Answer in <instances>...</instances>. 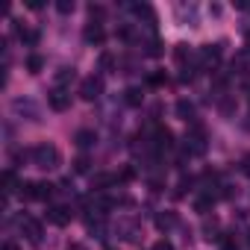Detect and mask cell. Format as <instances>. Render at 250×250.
<instances>
[{
    "label": "cell",
    "instance_id": "obj_18",
    "mask_svg": "<svg viewBox=\"0 0 250 250\" xmlns=\"http://www.w3.org/2000/svg\"><path fill=\"white\" fill-rule=\"evenodd\" d=\"M97 65H100V71H112L115 68V56L112 53H100V62Z\"/></svg>",
    "mask_w": 250,
    "mask_h": 250
},
{
    "label": "cell",
    "instance_id": "obj_12",
    "mask_svg": "<svg viewBox=\"0 0 250 250\" xmlns=\"http://www.w3.org/2000/svg\"><path fill=\"white\" fill-rule=\"evenodd\" d=\"M177 224V215L174 212H162V215H156V227L159 229H171Z\"/></svg>",
    "mask_w": 250,
    "mask_h": 250
},
{
    "label": "cell",
    "instance_id": "obj_3",
    "mask_svg": "<svg viewBox=\"0 0 250 250\" xmlns=\"http://www.w3.org/2000/svg\"><path fill=\"white\" fill-rule=\"evenodd\" d=\"M47 103H50L53 112H65V109L71 106V94H68L65 88H53V91L47 94Z\"/></svg>",
    "mask_w": 250,
    "mask_h": 250
},
{
    "label": "cell",
    "instance_id": "obj_11",
    "mask_svg": "<svg viewBox=\"0 0 250 250\" xmlns=\"http://www.w3.org/2000/svg\"><path fill=\"white\" fill-rule=\"evenodd\" d=\"M177 115H180L183 121H191V118H194V106H191L188 100H177Z\"/></svg>",
    "mask_w": 250,
    "mask_h": 250
},
{
    "label": "cell",
    "instance_id": "obj_25",
    "mask_svg": "<svg viewBox=\"0 0 250 250\" xmlns=\"http://www.w3.org/2000/svg\"><path fill=\"white\" fill-rule=\"evenodd\" d=\"M88 15H91V18H103V6H100V3H91V6H88Z\"/></svg>",
    "mask_w": 250,
    "mask_h": 250
},
{
    "label": "cell",
    "instance_id": "obj_20",
    "mask_svg": "<svg viewBox=\"0 0 250 250\" xmlns=\"http://www.w3.org/2000/svg\"><path fill=\"white\" fill-rule=\"evenodd\" d=\"M115 180H118V183H133V180H136V168H130V165H127V168H124V171L115 177Z\"/></svg>",
    "mask_w": 250,
    "mask_h": 250
},
{
    "label": "cell",
    "instance_id": "obj_6",
    "mask_svg": "<svg viewBox=\"0 0 250 250\" xmlns=\"http://www.w3.org/2000/svg\"><path fill=\"white\" fill-rule=\"evenodd\" d=\"M174 147V133L168 127H159L156 130V150H171Z\"/></svg>",
    "mask_w": 250,
    "mask_h": 250
},
{
    "label": "cell",
    "instance_id": "obj_24",
    "mask_svg": "<svg viewBox=\"0 0 250 250\" xmlns=\"http://www.w3.org/2000/svg\"><path fill=\"white\" fill-rule=\"evenodd\" d=\"M150 85H165V74L162 71H156V74H150V80H147Z\"/></svg>",
    "mask_w": 250,
    "mask_h": 250
},
{
    "label": "cell",
    "instance_id": "obj_7",
    "mask_svg": "<svg viewBox=\"0 0 250 250\" xmlns=\"http://www.w3.org/2000/svg\"><path fill=\"white\" fill-rule=\"evenodd\" d=\"M83 36H85V42H88V44H103V39H106V33H103V27H100V24H88Z\"/></svg>",
    "mask_w": 250,
    "mask_h": 250
},
{
    "label": "cell",
    "instance_id": "obj_29",
    "mask_svg": "<svg viewBox=\"0 0 250 250\" xmlns=\"http://www.w3.org/2000/svg\"><path fill=\"white\" fill-rule=\"evenodd\" d=\"M118 39L127 42V39H130V27H121V30H118Z\"/></svg>",
    "mask_w": 250,
    "mask_h": 250
},
{
    "label": "cell",
    "instance_id": "obj_8",
    "mask_svg": "<svg viewBox=\"0 0 250 250\" xmlns=\"http://www.w3.org/2000/svg\"><path fill=\"white\" fill-rule=\"evenodd\" d=\"M221 53H224V42H218V44H206V47H203V59L212 62V65H218Z\"/></svg>",
    "mask_w": 250,
    "mask_h": 250
},
{
    "label": "cell",
    "instance_id": "obj_22",
    "mask_svg": "<svg viewBox=\"0 0 250 250\" xmlns=\"http://www.w3.org/2000/svg\"><path fill=\"white\" fill-rule=\"evenodd\" d=\"M68 80H74V68H59V71H56V83L62 85V83H68Z\"/></svg>",
    "mask_w": 250,
    "mask_h": 250
},
{
    "label": "cell",
    "instance_id": "obj_28",
    "mask_svg": "<svg viewBox=\"0 0 250 250\" xmlns=\"http://www.w3.org/2000/svg\"><path fill=\"white\" fill-rule=\"evenodd\" d=\"M153 250H174V244L162 238V241H156V244H153Z\"/></svg>",
    "mask_w": 250,
    "mask_h": 250
},
{
    "label": "cell",
    "instance_id": "obj_13",
    "mask_svg": "<svg viewBox=\"0 0 250 250\" xmlns=\"http://www.w3.org/2000/svg\"><path fill=\"white\" fill-rule=\"evenodd\" d=\"M124 100H127L130 106H142L145 94H142V88H127V91H124Z\"/></svg>",
    "mask_w": 250,
    "mask_h": 250
},
{
    "label": "cell",
    "instance_id": "obj_26",
    "mask_svg": "<svg viewBox=\"0 0 250 250\" xmlns=\"http://www.w3.org/2000/svg\"><path fill=\"white\" fill-rule=\"evenodd\" d=\"M56 9H59L62 15H68V12H74V3H68V0H62V3H56Z\"/></svg>",
    "mask_w": 250,
    "mask_h": 250
},
{
    "label": "cell",
    "instance_id": "obj_1",
    "mask_svg": "<svg viewBox=\"0 0 250 250\" xmlns=\"http://www.w3.org/2000/svg\"><path fill=\"white\" fill-rule=\"evenodd\" d=\"M30 156H33V162H36L39 168H44V171L62 165V153H59L56 145H36V147L30 150Z\"/></svg>",
    "mask_w": 250,
    "mask_h": 250
},
{
    "label": "cell",
    "instance_id": "obj_34",
    "mask_svg": "<svg viewBox=\"0 0 250 250\" xmlns=\"http://www.w3.org/2000/svg\"><path fill=\"white\" fill-rule=\"evenodd\" d=\"M247 9H250V6H247Z\"/></svg>",
    "mask_w": 250,
    "mask_h": 250
},
{
    "label": "cell",
    "instance_id": "obj_2",
    "mask_svg": "<svg viewBox=\"0 0 250 250\" xmlns=\"http://www.w3.org/2000/svg\"><path fill=\"white\" fill-rule=\"evenodd\" d=\"M100 91H103V80L100 77H85L83 85H80V97L83 100H94V97H100Z\"/></svg>",
    "mask_w": 250,
    "mask_h": 250
},
{
    "label": "cell",
    "instance_id": "obj_4",
    "mask_svg": "<svg viewBox=\"0 0 250 250\" xmlns=\"http://www.w3.org/2000/svg\"><path fill=\"white\" fill-rule=\"evenodd\" d=\"M21 232H24L33 244L42 241V224H39L36 218H21Z\"/></svg>",
    "mask_w": 250,
    "mask_h": 250
},
{
    "label": "cell",
    "instance_id": "obj_19",
    "mask_svg": "<svg viewBox=\"0 0 250 250\" xmlns=\"http://www.w3.org/2000/svg\"><path fill=\"white\" fill-rule=\"evenodd\" d=\"M88 168H91V159H88V156H77V162H74V171H77V174H85Z\"/></svg>",
    "mask_w": 250,
    "mask_h": 250
},
{
    "label": "cell",
    "instance_id": "obj_23",
    "mask_svg": "<svg viewBox=\"0 0 250 250\" xmlns=\"http://www.w3.org/2000/svg\"><path fill=\"white\" fill-rule=\"evenodd\" d=\"M109 183H115V177H109V174H97V177H94V183H91V186H94V188H106V186H109Z\"/></svg>",
    "mask_w": 250,
    "mask_h": 250
},
{
    "label": "cell",
    "instance_id": "obj_14",
    "mask_svg": "<svg viewBox=\"0 0 250 250\" xmlns=\"http://www.w3.org/2000/svg\"><path fill=\"white\" fill-rule=\"evenodd\" d=\"M212 203H215V197H212V194H203V197H200V200L194 203V209H197L200 215H206V212L212 209Z\"/></svg>",
    "mask_w": 250,
    "mask_h": 250
},
{
    "label": "cell",
    "instance_id": "obj_33",
    "mask_svg": "<svg viewBox=\"0 0 250 250\" xmlns=\"http://www.w3.org/2000/svg\"><path fill=\"white\" fill-rule=\"evenodd\" d=\"M247 42H250V33H247Z\"/></svg>",
    "mask_w": 250,
    "mask_h": 250
},
{
    "label": "cell",
    "instance_id": "obj_5",
    "mask_svg": "<svg viewBox=\"0 0 250 250\" xmlns=\"http://www.w3.org/2000/svg\"><path fill=\"white\" fill-rule=\"evenodd\" d=\"M47 218H50V224H56V227H65L74 215H71V209L68 206H53L50 212H47Z\"/></svg>",
    "mask_w": 250,
    "mask_h": 250
},
{
    "label": "cell",
    "instance_id": "obj_16",
    "mask_svg": "<svg viewBox=\"0 0 250 250\" xmlns=\"http://www.w3.org/2000/svg\"><path fill=\"white\" fill-rule=\"evenodd\" d=\"M174 59H177V62H186V59H191V50H188V44H177V47H174Z\"/></svg>",
    "mask_w": 250,
    "mask_h": 250
},
{
    "label": "cell",
    "instance_id": "obj_30",
    "mask_svg": "<svg viewBox=\"0 0 250 250\" xmlns=\"http://www.w3.org/2000/svg\"><path fill=\"white\" fill-rule=\"evenodd\" d=\"M209 15H215V18H218V15H221V6H218V3H212V6H209Z\"/></svg>",
    "mask_w": 250,
    "mask_h": 250
},
{
    "label": "cell",
    "instance_id": "obj_21",
    "mask_svg": "<svg viewBox=\"0 0 250 250\" xmlns=\"http://www.w3.org/2000/svg\"><path fill=\"white\" fill-rule=\"evenodd\" d=\"M147 56H162V42L159 39H150L147 42Z\"/></svg>",
    "mask_w": 250,
    "mask_h": 250
},
{
    "label": "cell",
    "instance_id": "obj_32",
    "mask_svg": "<svg viewBox=\"0 0 250 250\" xmlns=\"http://www.w3.org/2000/svg\"><path fill=\"white\" fill-rule=\"evenodd\" d=\"M3 250H18V244H15V241H6V244H3Z\"/></svg>",
    "mask_w": 250,
    "mask_h": 250
},
{
    "label": "cell",
    "instance_id": "obj_27",
    "mask_svg": "<svg viewBox=\"0 0 250 250\" xmlns=\"http://www.w3.org/2000/svg\"><path fill=\"white\" fill-rule=\"evenodd\" d=\"M232 109H235L232 100H221V112H224V115H232Z\"/></svg>",
    "mask_w": 250,
    "mask_h": 250
},
{
    "label": "cell",
    "instance_id": "obj_31",
    "mask_svg": "<svg viewBox=\"0 0 250 250\" xmlns=\"http://www.w3.org/2000/svg\"><path fill=\"white\" fill-rule=\"evenodd\" d=\"M150 188L153 191H162V180H150Z\"/></svg>",
    "mask_w": 250,
    "mask_h": 250
},
{
    "label": "cell",
    "instance_id": "obj_17",
    "mask_svg": "<svg viewBox=\"0 0 250 250\" xmlns=\"http://www.w3.org/2000/svg\"><path fill=\"white\" fill-rule=\"evenodd\" d=\"M21 42L33 47V44H39V33L36 30H21Z\"/></svg>",
    "mask_w": 250,
    "mask_h": 250
},
{
    "label": "cell",
    "instance_id": "obj_15",
    "mask_svg": "<svg viewBox=\"0 0 250 250\" xmlns=\"http://www.w3.org/2000/svg\"><path fill=\"white\" fill-rule=\"evenodd\" d=\"M136 15H139V18H147V21H150V27L156 24V15H153V9H150V6H145V3H142V6H136Z\"/></svg>",
    "mask_w": 250,
    "mask_h": 250
},
{
    "label": "cell",
    "instance_id": "obj_10",
    "mask_svg": "<svg viewBox=\"0 0 250 250\" xmlns=\"http://www.w3.org/2000/svg\"><path fill=\"white\" fill-rule=\"evenodd\" d=\"M42 68H44V56L30 53V56H27V71H30V74H42Z\"/></svg>",
    "mask_w": 250,
    "mask_h": 250
},
{
    "label": "cell",
    "instance_id": "obj_9",
    "mask_svg": "<svg viewBox=\"0 0 250 250\" xmlns=\"http://www.w3.org/2000/svg\"><path fill=\"white\" fill-rule=\"evenodd\" d=\"M74 142H77V147L85 150V147H91V145L97 142V136H94V130H80V133L74 136Z\"/></svg>",
    "mask_w": 250,
    "mask_h": 250
}]
</instances>
